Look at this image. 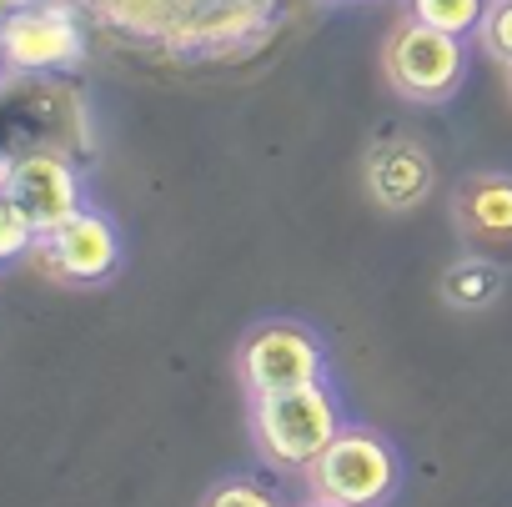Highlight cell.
Returning <instances> with one entry per match:
<instances>
[{
    "mask_svg": "<svg viewBox=\"0 0 512 507\" xmlns=\"http://www.w3.org/2000/svg\"><path fill=\"white\" fill-rule=\"evenodd\" d=\"M307 487L337 507H387L402 487V457L377 427L347 422L307 467Z\"/></svg>",
    "mask_w": 512,
    "mask_h": 507,
    "instance_id": "2",
    "label": "cell"
},
{
    "mask_svg": "<svg viewBox=\"0 0 512 507\" xmlns=\"http://www.w3.org/2000/svg\"><path fill=\"white\" fill-rule=\"evenodd\" d=\"M297 507H337V502H327V497H317V492H312V497H307V502H297Z\"/></svg>",
    "mask_w": 512,
    "mask_h": 507,
    "instance_id": "17",
    "label": "cell"
},
{
    "mask_svg": "<svg viewBox=\"0 0 512 507\" xmlns=\"http://www.w3.org/2000/svg\"><path fill=\"white\" fill-rule=\"evenodd\" d=\"M26 6H36V0H0V21H6L11 11H26Z\"/></svg>",
    "mask_w": 512,
    "mask_h": 507,
    "instance_id": "15",
    "label": "cell"
},
{
    "mask_svg": "<svg viewBox=\"0 0 512 507\" xmlns=\"http://www.w3.org/2000/svg\"><path fill=\"white\" fill-rule=\"evenodd\" d=\"M6 196L36 221L41 236H51L86 206V181L61 151H26V156H11Z\"/></svg>",
    "mask_w": 512,
    "mask_h": 507,
    "instance_id": "7",
    "label": "cell"
},
{
    "mask_svg": "<svg viewBox=\"0 0 512 507\" xmlns=\"http://www.w3.org/2000/svg\"><path fill=\"white\" fill-rule=\"evenodd\" d=\"M367 191L382 211H417L427 196H432V181H437V166H432V151L412 136H387L367 151Z\"/></svg>",
    "mask_w": 512,
    "mask_h": 507,
    "instance_id": "8",
    "label": "cell"
},
{
    "mask_svg": "<svg viewBox=\"0 0 512 507\" xmlns=\"http://www.w3.org/2000/svg\"><path fill=\"white\" fill-rule=\"evenodd\" d=\"M407 11L422 26H437V31H452V36H472L482 11H487V0H407Z\"/></svg>",
    "mask_w": 512,
    "mask_h": 507,
    "instance_id": "11",
    "label": "cell"
},
{
    "mask_svg": "<svg viewBox=\"0 0 512 507\" xmlns=\"http://www.w3.org/2000/svg\"><path fill=\"white\" fill-rule=\"evenodd\" d=\"M36 241H41V231H36V221L11 201V196H0V267L6 262H21V257H31L36 251Z\"/></svg>",
    "mask_w": 512,
    "mask_h": 507,
    "instance_id": "12",
    "label": "cell"
},
{
    "mask_svg": "<svg viewBox=\"0 0 512 507\" xmlns=\"http://www.w3.org/2000/svg\"><path fill=\"white\" fill-rule=\"evenodd\" d=\"M442 302L457 307V312H482L497 302L502 292V267L487 257V251H467V257H457L447 272H442Z\"/></svg>",
    "mask_w": 512,
    "mask_h": 507,
    "instance_id": "10",
    "label": "cell"
},
{
    "mask_svg": "<svg viewBox=\"0 0 512 507\" xmlns=\"http://www.w3.org/2000/svg\"><path fill=\"white\" fill-rule=\"evenodd\" d=\"M382 71H387V81H392L397 96L422 101V106H437V101L457 96V86L467 81V41L452 36V31L407 21V26H397L387 36Z\"/></svg>",
    "mask_w": 512,
    "mask_h": 507,
    "instance_id": "4",
    "label": "cell"
},
{
    "mask_svg": "<svg viewBox=\"0 0 512 507\" xmlns=\"http://www.w3.org/2000/svg\"><path fill=\"white\" fill-rule=\"evenodd\" d=\"M0 76H6V66H0Z\"/></svg>",
    "mask_w": 512,
    "mask_h": 507,
    "instance_id": "18",
    "label": "cell"
},
{
    "mask_svg": "<svg viewBox=\"0 0 512 507\" xmlns=\"http://www.w3.org/2000/svg\"><path fill=\"white\" fill-rule=\"evenodd\" d=\"M452 211H457V226L472 246H482V251L512 246V176H502V171L467 176L457 186Z\"/></svg>",
    "mask_w": 512,
    "mask_h": 507,
    "instance_id": "9",
    "label": "cell"
},
{
    "mask_svg": "<svg viewBox=\"0 0 512 507\" xmlns=\"http://www.w3.org/2000/svg\"><path fill=\"white\" fill-rule=\"evenodd\" d=\"M236 377L246 397H267V392H292L307 382L327 377V347L312 327L302 322H262L251 327L236 347Z\"/></svg>",
    "mask_w": 512,
    "mask_h": 507,
    "instance_id": "5",
    "label": "cell"
},
{
    "mask_svg": "<svg viewBox=\"0 0 512 507\" xmlns=\"http://www.w3.org/2000/svg\"><path fill=\"white\" fill-rule=\"evenodd\" d=\"M477 46L512 71V0H487V11L477 21Z\"/></svg>",
    "mask_w": 512,
    "mask_h": 507,
    "instance_id": "13",
    "label": "cell"
},
{
    "mask_svg": "<svg viewBox=\"0 0 512 507\" xmlns=\"http://www.w3.org/2000/svg\"><path fill=\"white\" fill-rule=\"evenodd\" d=\"M6 176H11V156H0V196H6Z\"/></svg>",
    "mask_w": 512,
    "mask_h": 507,
    "instance_id": "16",
    "label": "cell"
},
{
    "mask_svg": "<svg viewBox=\"0 0 512 507\" xmlns=\"http://www.w3.org/2000/svg\"><path fill=\"white\" fill-rule=\"evenodd\" d=\"M201 507H282L262 482H251V477H226V482H216L211 492H206V502Z\"/></svg>",
    "mask_w": 512,
    "mask_h": 507,
    "instance_id": "14",
    "label": "cell"
},
{
    "mask_svg": "<svg viewBox=\"0 0 512 507\" xmlns=\"http://www.w3.org/2000/svg\"><path fill=\"white\" fill-rule=\"evenodd\" d=\"M342 427H347V412H342V397L327 377L292 387V392L251 397V442L262 452V462L277 472L307 477V467L327 452V442Z\"/></svg>",
    "mask_w": 512,
    "mask_h": 507,
    "instance_id": "1",
    "label": "cell"
},
{
    "mask_svg": "<svg viewBox=\"0 0 512 507\" xmlns=\"http://www.w3.org/2000/svg\"><path fill=\"white\" fill-rule=\"evenodd\" d=\"M31 257L46 267V277H56L66 287H101L121 267V231L106 211L81 206L66 226H56L51 236L36 241Z\"/></svg>",
    "mask_w": 512,
    "mask_h": 507,
    "instance_id": "6",
    "label": "cell"
},
{
    "mask_svg": "<svg viewBox=\"0 0 512 507\" xmlns=\"http://www.w3.org/2000/svg\"><path fill=\"white\" fill-rule=\"evenodd\" d=\"M86 61V21L76 0H36L0 21V66L16 76H56Z\"/></svg>",
    "mask_w": 512,
    "mask_h": 507,
    "instance_id": "3",
    "label": "cell"
}]
</instances>
